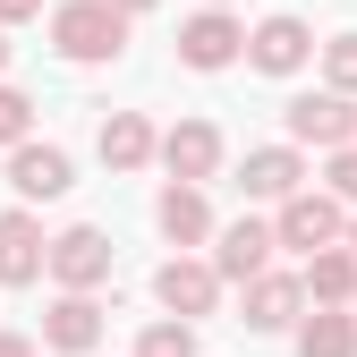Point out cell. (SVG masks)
I'll return each instance as SVG.
<instances>
[{
  "label": "cell",
  "instance_id": "1",
  "mask_svg": "<svg viewBox=\"0 0 357 357\" xmlns=\"http://www.w3.org/2000/svg\"><path fill=\"white\" fill-rule=\"evenodd\" d=\"M128 17L119 0H60L52 9V52L68 60V68H102V60H119L128 52Z\"/></svg>",
  "mask_w": 357,
  "mask_h": 357
},
{
  "label": "cell",
  "instance_id": "2",
  "mask_svg": "<svg viewBox=\"0 0 357 357\" xmlns=\"http://www.w3.org/2000/svg\"><path fill=\"white\" fill-rule=\"evenodd\" d=\"M273 230H281L289 255H315V247H340V238H349V213H340L332 188H298V196L273 204Z\"/></svg>",
  "mask_w": 357,
  "mask_h": 357
},
{
  "label": "cell",
  "instance_id": "3",
  "mask_svg": "<svg viewBox=\"0 0 357 357\" xmlns=\"http://www.w3.org/2000/svg\"><path fill=\"white\" fill-rule=\"evenodd\" d=\"M281 119H289V145H315V153L357 145V94H340V85H324V94H298Z\"/></svg>",
  "mask_w": 357,
  "mask_h": 357
},
{
  "label": "cell",
  "instance_id": "4",
  "mask_svg": "<svg viewBox=\"0 0 357 357\" xmlns=\"http://www.w3.org/2000/svg\"><path fill=\"white\" fill-rule=\"evenodd\" d=\"M230 60H247V26L230 17V9H204L178 26V68H196V77H213V68H230Z\"/></svg>",
  "mask_w": 357,
  "mask_h": 357
},
{
  "label": "cell",
  "instance_id": "5",
  "mask_svg": "<svg viewBox=\"0 0 357 357\" xmlns=\"http://www.w3.org/2000/svg\"><path fill=\"white\" fill-rule=\"evenodd\" d=\"M221 289H230V281H221L213 273V255H188V247H178L170 264H162V273H153V298H162V315H213V306H221Z\"/></svg>",
  "mask_w": 357,
  "mask_h": 357
},
{
  "label": "cell",
  "instance_id": "6",
  "mask_svg": "<svg viewBox=\"0 0 357 357\" xmlns=\"http://www.w3.org/2000/svg\"><path fill=\"white\" fill-rule=\"evenodd\" d=\"M315 52H324V43H315V26H306V17H289V9L247 26V68H264V77H298Z\"/></svg>",
  "mask_w": 357,
  "mask_h": 357
},
{
  "label": "cell",
  "instance_id": "7",
  "mask_svg": "<svg viewBox=\"0 0 357 357\" xmlns=\"http://www.w3.org/2000/svg\"><path fill=\"white\" fill-rule=\"evenodd\" d=\"M111 264H119V247H111V230H94V221H77V230L52 238V281L60 289H102Z\"/></svg>",
  "mask_w": 357,
  "mask_h": 357
},
{
  "label": "cell",
  "instance_id": "8",
  "mask_svg": "<svg viewBox=\"0 0 357 357\" xmlns=\"http://www.w3.org/2000/svg\"><path fill=\"white\" fill-rule=\"evenodd\" d=\"M102 332H111V315H102L94 289H60L52 315H43V349H52V357H85V349H102Z\"/></svg>",
  "mask_w": 357,
  "mask_h": 357
},
{
  "label": "cell",
  "instance_id": "9",
  "mask_svg": "<svg viewBox=\"0 0 357 357\" xmlns=\"http://www.w3.org/2000/svg\"><path fill=\"white\" fill-rule=\"evenodd\" d=\"M273 247H281V230H273V221H255V213H238L230 230H213V273L247 289L255 273H273Z\"/></svg>",
  "mask_w": 357,
  "mask_h": 357
},
{
  "label": "cell",
  "instance_id": "10",
  "mask_svg": "<svg viewBox=\"0 0 357 357\" xmlns=\"http://www.w3.org/2000/svg\"><path fill=\"white\" fill-rule=\"evenodd\" d=\"M43 273H52V238L26 204H9L0 213V289H34Z\"/></svg>",
  "mask_w": 357,
  "mask_h": 357
},
{
  "label": "cell",
  "instance_id": "11",
  "mask_svg": "<svg viewBox=\"0 0 357 357\" xmlns=\"http://www.w3.org/2000/svg\"><path fill=\"white\" fill-rule=\"evenodd\" d=\"M306 188V145H255L247 162H238V196L247 204H281V196H298Z\"/></svg>",
  "mask_w": 357,
  "mask_h": 357
},
{
  "label": "cell",
  "instance_id": "12",
  "mask_svg": "<svg viewBox=\"0 0 357 357\" xmlns=\"http://www.w3.org/2000/svg\"><path fill=\"white\" fill-rule=\"evenodd\" d=\"M306 306H315V298H306V273H255L238 324H247V332H298Z\"/></svg>",
  "mask_w": 357,
  "mask_h": 357
},
{
  "label": "cell",
  "instance_id": "13",
  "mask_svg": "<svg viewBox=\"0 0 357 357\" xmlns=\"http://www.w3.org/2000/svg\"><path fill=\"white\" fill-rule=\"evenodd\" d=\"M9 188L26 196V204H60L68 188H77V170H68V153L60 145H9Z\"/></svg>",
  "mask_w": 357,
  "mask_h": 357
},
{
  "label": "cell",
  "instance_id": "14",
  "mask_svg": "<svg viewBox=\"0 0 357 357\" xmlns=\"http://www.w3.org/2000/svg\"><path fill=\"white\" fill-rule=\"evenodd\" d=\"M162 170L204 188V178L221 170V128H213V119H178V128H162Z\"/></svg>",
  "mask_w": 357,
  "mask_h": 357
},
{
  "label": "cell",
  "instance_id": "15",
  "mask_svg": "<svg viewBox=\"0 0 357 357\" xmlns=\"http://www.w3.org/2000/svg\"><path fill=\"white\" fill-rule=\"evenodd\" d=\"M94 153H102V170H145V162H162V128L145 111H111L102 137H94Z\"/></svg>",
  "mask_w": 357,
  "mask_h": 357
},
{
  "label": "cell",
  "instance_id": "16",
  "mask_svg": "<svg viewBox=\"0 0 357 357\" xmlns=\"http://www.w3.org/2000/svg\"><path fill=\"white\" fill-rule=\"evenodd\" d=\"M153 221H162L170 247H204V238H213V204H204L196 178H170V188L153 196Z\"/></svg>",
  "mask_w": 357,
  "mask_h": 357
},
{
  "label": "cell",
  "instance_id": "17",
  "mask_svg": "<svg viewBox=\"0 0 357 357\" xmlns=\"http://www.w3.org/2000/svg\"><path fill=\"white\" fill-rule=\"evenodd\" d=\"M306 298L315 306H357V247H315L306 255Z\"/></svg>",
  "mask_w": 357,
  "mask_h": 357
},
{
  "label": "cell",
  "instance_id": "18",
  "mask_svg": "<svg viewBox=\"0 0 357 357\" xmlns=\"http://www.w3.org/2000/svg\"><path fill=\"white\" fill-rule=\"evenodd\" d=\"M298 357H357V306H315L298 315Z\"/></svg>",
  "mask_w": 357,
  "mask_h": 357
},
{
  "label": "cell",
  "instance_id": "19",
  "mask_svg": "<svg viewBox=\"0 0 357 357\" xmlns=\"http://www.w3.org/2000/svg\"><path fill=\"white\" fill-rule=\"evenodd\" d=\"M137 357H196V324H188V315L145 324V332H137Z\"/></svg>",
  "mask_w": 357,
  "mask_h": 357
},
{
  "label": "cell",
  "instance_id": "20",
  "mask_svg": "<svg viewBox=\"0 0 357 357\" xmlns=\"http://www.w3.org/2000/svg\"><path fill=\"white\" fill-rule=\"evenodd\" d=\"M324 85L357 94V34H332V43H324Z\"/></svg>",
  "mask_w": 357,
  "mask_h": 357
},
{
  "label": "cell",
  "instance_id": "21",
  "mask_svg": "<svg viewBox=\"0 0 357 357\" xmlns=\"http://www.w3.org/2000/svg\"><path fill=\"white\" fill-rule=\"evenodd\" d=\"M26 137H34V102L17 85H0V145H26Z\"/></svg>",
  "mask_w": 357,
  "mask_h": 357
},
{
  "label": "cell",
  "instance_id": "22",
  "mask_svg": "<svg viewBox=\"0 0 357 357\" xmlns=\"http://www.w3.org/2000/svg\"><path fill=\"white\" fill-rule=\"evenodd\" d=\"M324 188H332L340 204H357V145H340V153H324Z\"/></svg>",
  "mask_w": 357,
  "mask_h": 357
},
{
  "label": "cell",
  "instance_id": "23",
  "mask_svg": "<svg viewBox=\"0 0 357 357\" xmlns=\"http://www.w3.org/2000/svg\"><path fill=\"white\" fill-rule=\"evenodd\" d=\"M26 17H43V0H0V26H26Z\"/></svg>",
  "mask_w": 357,
  "mask_h": 357
},
{
  "label": "cell",
  "instance_id": "24",
  "mask_svg": "<svg viewBox=\"0 0 357 357\" xmlns=\"http://www.w3.org/2000/svg\"><path fill=\"white\" fill-rule=\"evenodd\" d=\"M0 357H34V340L26 332H0Z\"/></svg>",
  "mask_w": 357,
  "mask_h": 357
},
{
  "label": "cell",
  "instance_id": "25",
  "mask_svg": "<svg viewBox=\"0 0 357 357\" xmlns=\"http://www.w3.org/2000/svg\"><path fill=\"white\" fill-rule=\"evenodd\" d=\"M119 9H128V17H145V9H153V0H119Z\"/></svg>",
  "mask_w": 357,
  "mask_h": 357
},
{
  "label": "cell",
  "instance_id": "26",
  "mask_svg": "<svg viewBox=\"0 0 357 357\" xmlns=\"http://www.w3.org/2000/svg\"><path fill=\"white\" fill-rule=\"evenodd\" d=\"M0 68H9V26H0Z\"/></svg>",
  "mask_w": 357,
  "mask_h": 357
},
{
  "label": "cell",
  "instance_id": "27",
  "mask_svg": "<svg viewBox=\"0 0 357 357\" xmlns=\"http://www.w3.org/2000/svg\"><path fill=\"white\" fill-rule=\"evenodd\" d=\"M349 247H357V213H349Z\"/></svg>",
  "mask_w": 357,
  "mask_h": 357
},
{
  "label": "cell",
  "instance_id": "28",
  "mask_svg": "<svg viewBox=\"0 0 357 357\" xmlns=\"http://www.w3.org/2000/svg\"><path fill=\"white\" fill-rule=\"evenodd\" d=\"M213 9H230V0H213Z\"/></svg>",
  "mask_w": 357,
  "mask_h": 357
},
{
  "label": "cell",
  "instance_id": "29",
  "mask_svg": "<svg viewBox=\"0 0 357 357\" xmlns=\"http://www.w3.org/2000/svg\"><path fill=\"white\" fill-rule=\"evenodd\" d=\"M43 357H52V349H43Z\"/></svg>",
  "mask_w": 357,
  "mask_h": 357
}]
</instances>
